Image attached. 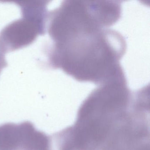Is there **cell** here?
Returning a JSON list of instances; mask_svg holds the SVG:
<instances>
[{
  "instance_id": "obj_1",
  "label": "cell",
  "mask_w": 150,
  "mask_h": 150,
  "mask_svg": "<svg viewBox=\"0 0 150 150\" xmlns=\"http://www.w3.org/2000/svg\"><path fill=\"white\" fill-rule=\"evenodd\" d=\"M59 67L81 82L100 85L124 73L119 61L126 50L123 37L105 28L58 43Z\"/></svg>"
},
{
  "instance_id": "obj_2",
  "label": "cell",
  "mask_w": 150,
  "mask_h": 150,
  "mask_svg": "<svg viewBox=\"0 0 150 150\" xmlns=\"http://www.w3.org/2000/svg\"><path fill=\"white\" fill-rule=\"evenodd\" d=\"M121 10L119 1H65L57 11L55 36L59 42L108 28L120 19Z\"/></svg>"
},
{
  "instance_id": "obj_3",
  "label": "cell",
  "mask_w": 150,
  "mask_h": 150,
  "mask_svg": "<svg viewBox=\"0 0 150 150\" xmlns=\"http://www.w3.org/2000/svg\"><path fill=\"white\" fill-rule=\"evenodd\" d=\"M47 135L30 121L0 125V150H44Z\"/></svg>"
}]
</instances>
